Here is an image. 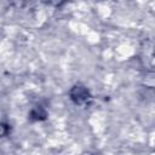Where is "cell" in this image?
<instances>
[{
    "label": "cell",
    "instance_id": "3957f363",
    "mask_svg": "<svg viewBox=\"0 0 155 155\" xmlns=\"http://www.w3.org/2000/svg\"><path fill=\"white\" fill-rule=\"evenodd\" d=\"M10 131V127L6 125V124H2L0 122V137H5Z\"/></svg>",
    "mask_w": 155,
    "mask_h": 155
},
{
    "label": "cell",
    "instance_id": "7a4b0ae2",
    "mask_svg": "<svg viewBox=\"0 0 155 155\" xmlns=\"http://www.w3.org/2000/svg\"><path fill=\"white\" fill-rule=\"evenodd\" d=\"M46 115H47L46 111L42 108H40V107L34 108L30 111V114H29V116H30L31 120H45L46 119Z\"/></svg>",
    "mask_w": 155,
    "mask_h": 155
},
{
    "label": "cell",
    "instance_id": "6da1fadb",
    "mask_svg": "<svg viewBox=\"0 0 155 155\" xmlns=\"http://www.w3.org/2000/svg\"><path fill=\"white\" fill-rule=\"evenodd\" d=\"M70 97L71 99L78 103V104H82L85 102H87V99L90 98V92L85 86L81 85H76L71 88L70 91Z\"/></svg>",
    "mask_w": 155,
    "mask_h": 155
}]
</instances>
